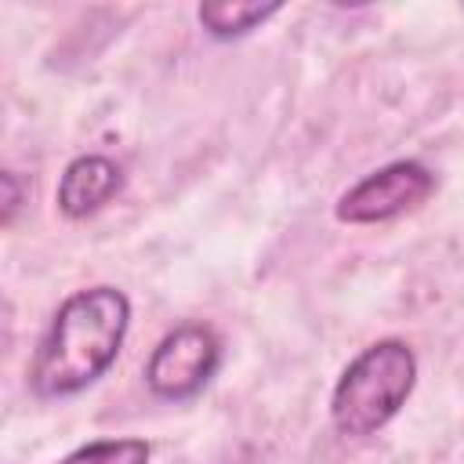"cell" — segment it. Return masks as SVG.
Here are the masks:
<instances>
[{
    "mask_svg": "<svg viewBox=\"0 0 464 464\" xmlns=\"http://www.w3.org/2000/svg\"><path fill=\"white\" fill-rule=\"evenodd\" d=\"M130 330V297L120 286L98 283L69 294L29 362V388L40 399H69L91 388L116 362Z\"/></svg>",
    "mask_w": 464,
    "mask_h": 464,
    "instance_id": "1",
    "label": "cell"
},
{
    "mask_svg": "<svg viewBox=\"0 0 464 464\" xmlns=\"http://www.w3.org/2000/svg\"><path fill=\"white\" fill-rule=\"evenodd\" d=\"M0 188H4V214H0V221L11 225L14 214H18V207H22V181H18V174L14 170H4L0 174Z\"/></svg>",
    "mask_w": 464,
    "mask_h": 464,
    "instance_id": "8",
    "label": "cell"
},
{
    "mask_svg": "<svg viewBox=\"0 0 464 464\" xmlns=\"http://www.w3.org/2000/svg\"><path fill=\"white\" fill-rule=\"evenodd\" d=\"M417 388V355L399 337L366 344L337 377L330 392V420L344 439L377 435Z\"/></svg>",
    "mask_w": 464,
    "mask_h": 464,
    "instance_id": "2",
    "label": "cell"
},
{
    "mask_svg": "<svg viewBox=\"0 0 464 464\" xmlns=\"http://www.w3.org/2000/svg\"><path fill=\"white\" fill-rule=\"evenodd\" d=\"M439 188V178L420 160H392L366 178H359L352 188L341 192L334 218L341 225H384L395 221L417 207H424Z\"/></svg>",
    "mask_w": 464,
    "mask_h": 464,
    "instance_id": "3",
    "label": "cell"
},
{
    "mask_svg": "<svg viewBox=\"0 0 464 464\" xmlns=\"http://www.w3.org/2000/svg\"><path fill=\"white\" fill-rule=\"evenodd\" d=\"M149 453L145 439H94L65 453L58 464H149Z\"/></svg>",
    "mask_w": 464,
    "mask_h": 464,
    "instance_id": "7",
    "label": "cell"
},
{
    "mask_svg": "<svg viewBox=\"0 0 464 464\" xmlns=\"http://www.w3.org/2000/svg\"><path fill=\"white\" fill-rule=\"evenodd\" d=\"M120 188H123V167L102 152H83L65 163L54 188V203L69 221H83L98 214Z\"/></svg>",
    "mask_w": 464,
    "mask_h": 464,
    "instance_id": "5",
    "label": "cell"
},
{
    "mask_svg": "<svg viewBox=\"0 0 464 464\" xmlns=\"http://www.w3.org/2000/svg\"><path fill=\"white\" fill-rule=\"evenodd\" d=\"M283 11L279 0H210L196 7V18L210 40H239L254 29H261L268 18Z\"/></svg>",
    "mask_w": 464,
    "mask_h": 464,
    "instance_id": "6",
    "label": "cell"
},
{
    "mask_svg": "<svg viewBox=\"0 0 464 464\" xmlns=\"http://www.w3.org/2000/svg\"><path fill=\"white\" fill-rule=\"evenodd\" d=\"M221 366V337L207 323H181L167 330L149 362H145V388L163 402L196 399Z\"/></svg>",
    "mask_w": 464,
    "mask_h": 464,
    "instance_id": "4",
    "label": "cell"
}]
</instances>
